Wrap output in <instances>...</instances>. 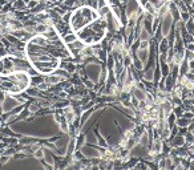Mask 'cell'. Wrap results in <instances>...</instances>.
<instances>
[{"label": "cell", "mask_w": 194, "mask_h": 170, "mask_svg": "<svg viewBox=\"0 0 194 170\" xmlns=\"http://www.w3.org/2000/svg\"><path fill=\"white\" fill-rule=\"evenodd\" d=\"M3 56H6V49L0 47V57H3Z\"/></svg>", "instance_id": "cell-16"}, {"label": "cell", "mask_w": 194, "mask_h": 170, "mask_svg": "<svg viewBox=\"0 0 194 170\" xmlns=\"http://www.w3.org/2000/svg\"><path fill=\"white\" fill-rule=\"evenodd\" d=\"M190 122H192V120L185 118V117H180V118H177L176 125L178 128H187L189 125H190Z\"/></svg>", "instance_id": "cell-9"}, {"label": "cell", "mask_w": 194, "mask_h": 170, "mask_svg": "<svg viewBox=\"0 0 194 170\" xmlns=\"http://www.w3.org/2000/svg\"><path fill=\"white\" fill-rule=\"evenodd\" d=\"M24 72L31 77H37L39 73L35 71L27 57L17 53H9L0 57V76H11L13 73Z\"/></svg>", "instance_id": "cell-3"}, {"label": "cell", "mask_w": 194, "mask_h": 170, "mask_svg": "<svg viewBox=\"0 0 194 170\" xmlns=\"http://www.w3.org/2000/svg\"><path fill=\"white\" fill-rule=\"evenodd\" d=\"M2 148H4V144H3V142H0V149H2Z\"/></svg>", "instance_id": "cell-20"}, {"label": "cell", "mask_w": 194, "mask_h": 170, "mask_svg": "<svg viewBox=\"0 0 194 170\" xmlns=\"http://www.w3.org/2000/svg\"><path fill=\"white\" fill-rule=\"evenodd\" d=\"M185 49L186 51H190V52H194V43H189L185 45Z\"/></svg>", "instance_id": "cell-15"}, {"label": "cell", "mask_w": 194, "mask_h": 170, "mask_svg": "<svg viewBox=\"0 0 194 170\" xmlns=\"http://www.w3.org/2000/svg\"><path fill=\"white\" fill-rule=\"evenodd\" d=\"M64 80V77L63 76H60V74H56V73H52V74H48L47 76V78H45V83L48 84V85H56V84H59L60 81H63Z\"/></svg>", "instance_id": "cell-6"}, {"label": "cell", "mask_w": 194, "mask_h": 170, "mask_svg": "<svg viewBox=\"0 0 194 170\" xmlns=\"http://www.w3.org/2000/svg\"><path fill=\"white\" fill-rule=\"evenodd\" d=\"M185 31L187 35H193L194 36V17L193 16L185 23Z\"/></svg>", "instance_id": "cell-8"}, {"label": "cell", "mask_w": 194, "mask_h": 170, "mask_svg": "<svg viewBox=\"0 0 194 170\" xmlns=\"http://www.w3.org/2000/svg\"><path fill=\"white\" fill-rule=\"evenodd\" d=\"M33 157L36 158V159L44 158V149H43V148H39L37 150H35V152H33Z\"/></svg>", "instance_id": "cell-12"}, {"label": "cell", "mask_w": 194, "mask_h": 170, "mask_svg": "<svg viewBox=\"0 0 194 170\" xmlns=\"http://www.w3.org/2000/svg\"><path fill=\"white\" fill-rule=\"evenodd\" d=\"M39 109H40V105H39V102H31L28 106V112L31 113H36Z\"/></svg>", "instance_id": "cell-11"}, {"label": "cell", "mask_w": 194, "mask_h": 170, "mask_svg": "<svg viewBox=\"0 0 194 170\" xmlns=\"http://www.w3.org/2000/svg\"><path fill=\"white\" fill-rule=\"evenodd\" d=\"M26 57L39 74L48 76L61 68V61L69 63L73 56L54 26H49L44 33L35 35L28 40Z\"/></svg>", "instance_id": "cell-1"}, {"label": "cell", "mask_w": 194, "mask_h": 170, "mask_svg": "<svg viewBox=\"0 0 194 170\" xmlns=\"http://www.w3.org/2000/svg\"><path fill=\"white\" fill-rule=\"evenodd\" d=\"M98 17L100 16L97 9L92 8L91 6H80L69 15V28L72 29L73 33H76Z\"/></svg>", "instance_id": "cell-5"}, {"label": "cell", "mask_w": 194, "mask_h": 170, "mask_svg": "<svg viewBox=\"0 0 194 170\" xmlns=\"http://www.w3.org/2000/svg\"><path fill=\"white\" fill-rule=\"evenodd\" d=\"M185 146V137L181 134H177L176 137L172 138V148H181Z\"/></svg>", "instance_id": "cell-7"}, {"label": "cell", "mask_w": 194, "mask_h": 170, "mask_svg": "<svg viewBox=\"0 0 194 170\" xmlns=\"http://www.w3.org/2000/svg\"><path fill=\"white\" fill-rule=\"evenodd\" d=\"M150 48V41H140L137 49H149Z\"/></svg>", "instance_id": "cell-13"}, {"label": "cell", "mask_w": 194, "mask_h": 170, "mask_svg": "<svg viewBox=\"0 0 194 170\" xmlns=\"http://www.w3.org/2000/svg\"><path fill=\"white\" fill-rule=\"evenodd\" d=\"M91 170H100V168H98V165H93L91 166Z\"/></svg>", "instance_id": "cell-17"}, {"label": "cell", "mask_w": 194, "mask_h": 170, "mask_svg": "<svg viewBox=\"0 0 194 170\" xmlns=\"http://www.w3.org/2000/svg\"><path fill=\"white\" fill-rule=\"evenodd\" d=\"M182 117H185V118H189V120H192L193 117H194V114L190 112V111H185L183 112V114H182Z\"/></svg>", "instance_id": "cell-14"}, {"label": "cell", "mask_w": 194, "mask_h": 170, "mask_svg": "<svg viewBox=\"0 0 194 170\" xmlns=\"http://www.w3.org/2000/svg\"><path fill=\"white\" fill-rule=\"evenodd\" d=\"M108 32V21L104 17H98L87 27H84L78 32H76V39L83 43L85 47L98 45L106 37Z\"/></svg>", "instance_id": "cell-2"}, {"label": "cell", "mask_w": 194, "mask_h": 170, "mask_svg": "<svg viewBox=\"0 0 194 170\" xmlns=\"http://www.w3.org/2000/svg\"><path fill=\"white\" fill-rule=\"evenodd\" d=\"M29 2H31V0H23V3H24V4H26V6H27V4H28Z\"/></svg>", "instance_id": "cell-18"}, {"label": "cell", "mask_w": 194, "mask_h": 170, "mask_svg": "<svg viewBox=\"0 0 194 170\" xmlns=\"http://www.w3.org/2000/svg\"><path fill=\"white\" fill-rule=\"evenodd\" d=\"M183 137H185V145H186V146L194 145V134H193L192 132H187Z\"/></svg>", "instance_id": "cell-10"}, {"label": "cell", "mask_w": 194, "mask_h": 170, "mask_svg": "<svg viewBox=\"0 0 194 170\" xmlns=\"http://www.w3.org/2000/svg\"><path fill=\"white\" fill-rule=\"evenodd\" d=\"M32 85V77L28 73L19 72L11 76H0V91L7 93L8 96H16Z\"/></svg>", "instance_id": "cell-4"}, {"label": "cell", "mask_w": 194, "mask_h": 170, "mask_svg": "<svg viewBox=\"0 0 194 170\" xmlns=\"http://www.w3.org/2000/svg\"><path fill=\"white\" fill-rule=\"evenodd\" d=\"M78 170H89V168H81V169H78Z\"/></svg>", "instance_id": "cell-19"}]
</instances>
